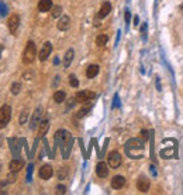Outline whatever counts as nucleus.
<instances>
[{"instance_id": "obj_11", "label": "nucleus", "mask_w": 183, "mask_h": 195, "mask_svg": "<svg viewBox=\"0 0 183 195\" xmlns=\"http://www.w3.org/2000/svg\"><path fill=\"white\" fill-rule=\"evenodd\" d=\"M96 174L100 177V178H104V177L109 175V164H106L104 161H100L97 166H96Z\"/></svg>"}, {"instance_id": "obj_26", "label": "nucleus", "mask_w": 183, "mask_h": 195, "mask_svg": "<svg viewBox=\"0 0 183 195\" xmlns=\"http://www.w3.org/2000/svg\"><path fill=\"white\" fill-rule=\"evenodd\" d=\"M27 118H28V112L24 109L21 112V116H20V125H26L27 123Z\"/></svg>"}, {"instance_id": "obj_14", "label": "nucleus", "mask_w": 183, "mask_h": 195, "mask_svg": "<svg viewBox=\"0 0 183 195\" xmlns=\"http://www.w3.org/2000/svg\"><path fill=\"white\" fill-rule=\"evenodd\" d=\"M124 185H125V178L123 175L113 177V180H111V187H113L114 189H121Z\"/></svg>"}, {"instance_id": "obj_34", "label": "nucleus", "mask_w": 183, "mask_h": 195, "mask_svg": "<svg viewBox=\"0 0 183 195\" xmlns=\"http://www.w3.org/2000/svg\"><path fill=\"white\" fill-rule=\"evenodd\" d=\"M130 20H131V13L127 10V11H125V23L128 24V23H130Z\"/></svg>"}, {"instance_id": "obj_29", "label": "nucleus", "mask_w": 183, "mask_h": 195, "mask_svg": "<svg viewBox=\"0 0 183 195\" xmlns=\"http://www.w3.org/2000/svg\"><path fill=\"white\" fill-rule=\"evenodd\" d=\"M17 173H14V171H10V174H9V177H7V180H9V182H14L16 180H17V175H16Z\"/></svg>"}, {"instance_id": "obj_28", "label": "nucleus", "mask_w": 183, "mask_h": 195, "mask_svg": "<svg viewBox=\"0 0 183 195\" xmlns=\"http://www.w3.org/2000/svg\"><path fill=\"white\" fill-rule=\"evenodd\" d=\"M7 6L3 3V2H0V16H6L7 14Z\"/></svg>"}, {"instance_id": "obj_30", "label": "nucleus", "mask_w": 183, "mask_h": 195, "mask_svg": "<svg viewBox=\"0 0 183 195\" xmlns=\"http://www.w3.org/2000/svg\"><path fill=\"white\" fill-rule=\"evenodd\" d=\"M65 192H66V187H65V185L59 184L58 187H56V194H65Z\"/></svg>"}, {"instance_id": "obj_40", "label": "nucleus", "mask_w": 183, "mask_h": 195, "mask_svg": "<svg viewBox=\"0 0 183 195\" xmlns=\"http://www.w3.org/2000/svg\"><path fill=\"white\" fill-rule=\"evenodd\" d=\"M182 9H183V4H182Z\"/></svg>"}, {"instance_id": "obj_23", "label": "nucleus", "mask_w": 183, "mask_h": 195, "mask_svg": "<svg viewBox=\"0 0 183 195\" xmlns=\"http://www.w3.org/2000/svg\"><path fill=\"white\" fill-rule=\"evenodd\" d=\"M20 91H21V84H20V82H13L10 86V92L13 93V95H18Z\"/></svg>"}, {"instance_id": "obj_16", "label": "nucleus", "mask_w": 183, "mask_h": 195, "mask_svg": "<svg viewBox=\"0 0 183 195\" xmlns=\"http://www.w3.org/2000/svg\"><path fill=\"white\" fill-rule=\"evenodd\" d=\"M24 167V161L20 160V158H14V160H11L10 164H9V168L10 171H14V173H18L20 170Z\"/></svg>"}, {"instance_id": "obj_18", "label": "nucleus", "mask_w": 183, "mask_h": 195, "mask_svg": "<svg viewBox=\"0 0 183 195\" xmlns=\"http://www.w3.org/2000/svg\"><path fill=\"white\" fill-rule=\"evenodd\" d=\"M48 129H49V120L48 119H42L40 122V125H38V134L42 137L44 134H47Z\"/></svg>"}, {"instance_id": "obj_8", "label": "nucleus", "mask_w": 183, "mask_h": 195, "mask_svg": "<svg viewBox=\"0 0 183 195\" xmlns=\"http://www.w3.org/2000/svg\"><path fill=\"white\" fill-rule=\"evenodd\" d=\"M41 114H42V109H41V107H37L35 111H34L33 118H31V122H30V129H31V130H34L37 126L40 125Z\"/></svg>"}, {"instance_id": "obj_2", "label": "nucleus", "mask_w": 183, "mask_h": 195, "mask_svg": "<svg viewBox=\"0 0 183 195\" xmlns=\"http://www.w3.org/2000/svg\"><path fill=\"white\" fill-rule=\"evenodd\" d=\"M11 119V107L9 105H3L0 107V129H4Z\"/></svg>"}, {"instance_id": "obj_4", "label": "nucleus", "mask_w": 183, "mask_h": 195, "mask_svg": "<svg viewBox=\"0 0 183 195\" xmlns=\"http://www.w3.org/2000/svg\"><path fill=\"white\" fill-rule=\"evenodd\" d=\"M51 52H52V44L49 41H45L44 44H42V47H41L40 52H38V58H40L41 62L47 61L48 57L51 55Z\"/></svg>"}, {"instance_id": "obj_5", "label": "nucleus", "mask_w": 183, "mask_h": 195, "mask_svg": "<svg viewBox=\"0 0 183 195\" xmlns=\"http://www.w3.org/2000/svg\"><path fill=\"white\" fill-rule=\"evenodd\" d=\"M96 98V93L95 92H90V91H81L75 95V100L79 103H84L88 100H92Z\"/></svg>"}, {"instance_id": "obj_15", "label": "nucleus", "mask_w": 183, "mask_h": 195, "mask_svg": "<svg viewBox=\"0 0 183 195\" xmlns=\"http://www.w3.org/2000/svg\"><path fill=\"white\" fill-rule=\"evenodd\" d=\"M73 57H75V51H73L72 48H69V50L65 52V57H63V61H62L63 68H69L72 61H73Z\"/></svg>"}, {"instance_id": "obj_20", "label": "nucleus", "mask_w": 183, "mask_h": 195, "mask_svg": "<svg viewBox=\"0 0 183 195\" xmlns=\"http://www.w3.org/2000/svg\"><path fill=\"white\" fill-rule=\"evenodd\" d=\"M65 99H66V93L63 92V91H56V92L54 93L55 103H62V102H65Z\"/></svg>"}, {"instance_id": "obj_6", "label": "nucleus", "mask_w": 183, "mask_h": 195, "mask_svg": "<svg viewBox=\"0 0 183 195\" xmlns=\"http://www.w3.org/2000/svg\"><path fill=\"white\" fill-rule=\"evenodd\" d=\"M107 163H109V166L111 167V168H118V167L121 166L120 153H117V151H111V153L109 154V157H107Z\"/></svg>"}, {"instance_id": "obj_17", "label": "nucleus", "mask_w": 183, "mask_h": 195, "mask_svg": "<svg viewBox=\"0 0 183 195\" xmlns=\"http://www.w3.org/2000/svg\"><path fill=\"white\" fill-rule=\"evenodd\" d=\"M52 9V0H40L38 3V10L41 13H47Z\"/></svg>"}, {"instance_id": "obj_32", "label": "nucleus", "mask_w": 183, "mask_h": 195, "mask_svg": "<svg viewBox=\"0 0 183 195\" xmlns=\"http://www.w3.org/2000/svg\"><path fill=\"white\" fill-rule=\"evenodd\" d=\"M31 77H33V72H24V74H23V78H24L26 81H30Z\"/></svg>"}, {"instance_id": "obj_22", "label": "nucleus", "mask_w": 183, "mask_h": 195, "mask_svg": "<svg viewBox=\"0 0 183 195\" xmlns=\"http://www.w3.org/2000/svg\"><path fill=\"white\" fill-rule=\"evenodd\" d=\"M90 109H92V105H88V106H83V107L81 109V111H79V112L76 113V118H77V119L84 118V116H86V114L89 113V111H90Z\"/></svg>"}, {"instance_id": "obj_19", "label": "nucleus", "mask_w": 183, "mask_h": 195, "mask_svg": "<svg viewBox=\"0 0 183 195\" xmlns=\"http://www.w3.org/2000/svg\"><path fill=\"white\" fill-rule=\"evenodd\" d=\"M99 65H96V64H92V65L88 66V69H86V77L89 78V79H92V78H95L96 75L99 74Z\"/></svg>"}, {"instance_id": "obj_1", "label": "nucleus", "mask_w": 183, "mask_h": 195, "mask_svg": "<svg viewBox=\"0 0 183 195\" xmlns=\"http://www.w3.org/2000/svg\"><path fill=\"white\" fill-rule=\"evenodd\" d=\"M35 57H37V47L34 44V41H28L23 51V62L26 65H30L35 61Z\"/></svg>"}, {"instance_id": "obj_36", "label": "nucleus", "mask_w": 183, "mask_h": 195, "mask_svg": "<svg viewBox=\"0 0 183 195\" xmlns=\"http://www.w3.org/2000/svg\"><path fill=\"white\" fill-rule=\"evenodd\" d=\"M138 23H139V17L135 16V17H134V26H138Z\"/></svg>"}, {"instance_id": "obj_35", "label": "nucleus", "mask_w": 183, "mask_h": 195, "mask_svg": "<svg viewBox=\"0 0 183 195\" xmlns=\"http://www.w3.org/2000/svg\"><path fill=\"white\" fill-rule=\"evenodd\" d=\"M141 137H142L144 141L148 140V132H146V130H142V132H141Z\"/></svg>"}, {"instance_id": "obj_13", "label": "nucleus", "mask_w": 183, "mask_h": 195, "mask_svg": "<svg viewBox=\"0 0 183 195\" xmlns=\"http://www.w3.org/2000/svg\"><path fill=\"white\" fill-rule=\"evenodd\" d=\"M56 27H58V30H61V31H66V30H69V27H70L69 16H62V17L59 19Z\"/></svg>"}, {"instance_id": "obj_7", "label": "nucleus", "mask_w": 183, "mask_h": 195, "mask_svg": "<svg viewBox=\"0 0 183 195\" xmlns=\"http://www.w3.org/2000/svg\"><path fill=\"white\" fill-rule=\"evenodd\" d=\"M7 27H9V30H10L11 34L17 33L18 27H20V17H18V14H11L10 16V19H9V21H7Z\"/></svg>"}, {"instance_id": "obj_10", "label": "nucleus", "mask_w": 183, "mask_h": 195, "mask_svg": "<svg viewBox=\"0 0 183 195\" xmlns=\"http://www.w3.org/2000/svg\"><path fill=\"white\" fill-rule=\"evenodd\" d=\"M52 174H54V170H52V167L49 166V164H45V166H42L40 168V173H38V175H40L41 180H49L52 177Z\"/></svg>"}, {"instance_id": "obj_37", "label": "nucleus", "mask_w": 183, "mask_h": 195, "mask_svg": "<svg viewBox=\"0 0 183 195\" xmlns=\"http://www.w3.org/2000/svg\"><path fill=\"white\" fill-rule=\"evenodd\" d=\"M149 168H151V173H152V175H156V170H155V167H154V166H151Z\"/></svg>"}, {"instance_id": "obj_31", "label": "nucleus", "mask_w": 183, "mask_h": 195, "mask_svg": "<svg viewBox=\"0 0 183 195\" xmlns=\"http://www.w3.org/2000/svg\"><path fill=\"white\" fill-rule=\"evenodd\" d=\"M31 174H33V164L31 166H28V174H27V181H31Z\"/></svg>"}, {"instance_id": "obj_24", "label": "nucleus", "mask_w": 183, "mask_h": 195, "mask_svg": "<svg viewBox=\"0 0 183 195\" xmlns=\"http://www.w3.org/2000/svg\"><path fill=\"white\" fill-rule=\"evenodd\" d=\"M51 10H52V17L54 19H58L59 16H61V13H62V7L61 6H54Z\"/></svg>"}, {"instance_id": "obj_39", "label": "nucleus", "mask_w": 183, "mask_h": 195, "mask_svg": "<svg viewBox=\"0 0 183 195\" xmlns=\"http://www.w3.org/2000/svg\"><path fill=\"white\" fill-rule=\"evenodd\" d=\"M0 51H2V47H0Z\"/></svg>"}, {"instance_id": "obj_33", "label": "nucleus", "mask_w": 183, "mask_h": 195, "mask_svg": "<svg viewBox=\"0 0 183 195\" xmlns=\"http://www.w3.org/2000/svg\"><path fill=\"white\" fill-rule=\"evenodd\" d=\"M141 33H142V37L146 38V24H145V23H144L142 27H141Z\"/></svg>"}, {"instance_id": "obj_27", "label": "nucleus", "mask_w": 183, "mask_h": 195, "mask_svg": "<svg viewBox=\"0 0 183 195\" xmlns=\"http://www.w3.org/2000/svg\"><path fill=\"white\" fill-rule=\"evenodd\" d=\"M66 174H68V170H66V167H62V168L59 170V173H58V178L59 180H63L66 177Z\"/></svg>"}, {"instance_id": "obj_21", "label": "nucleus", "mask_w": 183, "mask_h": 195, "mask_svg": "<svg viewBox=\"0 0 183 195\" xmlns=\"http://www.w3.org/2000/svg\"><path fill=\"white\" fill-rule=\"evenodd\" d=\"M107 41H109V37H107L106 34H99L96 37V44L99 45V47H104L107 44Z\"/></svg>"}, {"instance_id": "obj_25", "label": "nucleus", "mask_w": 183, "mask_h": 195, "mask_svg": "<svg viewBox=\"0 0 183 195\" xmlns=\"http://www.w3.org/2000/svg\"><path fill=\"white\" fill-rule=\"evenodd\" d=\"M69 84L72 88H77L79 86V81H77V78L75 75H69Z\"/></svg>"}, {"instance_id": "obj_9", "label": "nucleus", "mask_w": 183, "mask_h": 195, "mask_svg": "<svg viewBox=\"0 0 183 195\" xmlns=\"http://www.w3.org/2000/svg\"><path fill=\"white\" fill-rule=\"evenodd\" d=\"M149 180L146 178V177L141 175L138 178V181H137V188H138V191L139 192H148V189H149Z\"/></svg>"}, {"instance_id": "obj_38", "label": "nucleus", "mask_w": 183, "mask_h": 195, "mask_svg": "<svg viewBox=\"0 0 183 195\" xmlns=\"http://www.w3.org/2000/svg\"><path fill=\"white\" fill-rule=\"evenodd\" d=\"M2 141H3V136H0V146H2Z\"/></svg>"}, {"instance_id": "obj_12", "label": "nucleus", "mask_w": 183, "mask_h": 195, "mask_svg": "<svg viewBox=\"0 0 183 195\" xmlns=\"http://www.w3.org/2000/svg\"><path fill=\"white\" fill-rule=\"evenodd\" d=\"M110 11H111V4H110V2H104V3L102 4V7H100L99 13H97V19L99 20L104 19L106 16L110 14Z\"/></svg>"}, {"instance_id": "obj_3", "label": "nucleus", "mask_w": 183, "mask_h": 195, "mask_svg": "<svg viewBox=\"0 0 183 195\" xmlns=\"http://www.w3.org/2000/svg\"><path fill=\"white\" fill-rule=\"evenodd\" d=\"M144 148V144L142 141H139V140L137 139H132L130 140V141H127V144H125V150H127V154H130L132 158H134V151H141Z\"/></svg>"}]
</instances>
